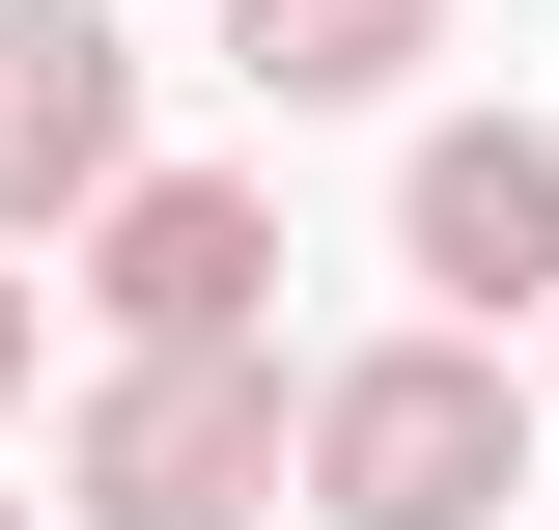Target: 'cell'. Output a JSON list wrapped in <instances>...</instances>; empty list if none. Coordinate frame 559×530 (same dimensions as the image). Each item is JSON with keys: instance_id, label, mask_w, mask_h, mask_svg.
I'll list each match as a JSON object with an SVG mask.
<instances>
[{"instance_id": "3957f363", "label": "cell", "mask_w": 559, "mask_h": 530, "mask_svg": "<svg viewBox=\"0 0 559 530\" xmlns=\"http://www.w3.org/2000/svg\"><path fill=\"white\" fill-rule=\"evenodd\" d=\"M84 308L112 335H252L280 308V196L252 168H112L84 196Z\"/></svg>"}, {"instance_id": "5b68a950", "label": "cell", "mask_w": 559, "mask_h": 530, "mask_svg": "<svg viewBox=\"0 0 559 530\" xmlns=\"http://www.w3.org/2000/svg\"><path fill=\"white\" fill-rule=\"evenodd\" d=\"M392 252L448 279V335H503V308H559V140H532V112H448V140L392 168Z\"/></svg>"}, {"instance_id": "52a82bcc", "label": "cell", "mask_w": 559, "mask_h": 530, "mask_svg": "<svg viewBox=\"0 0 559 530\" xmlns=\"http://www.w3.org/2000/svg\"><path fill=\"white\" fill-rule=\"evenodd\" d=\"M28 335H57V308H28V252H0V392H28Z\"/></svg>"}, {"instance_id": "277c9868", "label": "cell", "mask_w": 559, "mask_h": 530, "mask_svg": "<svg viewBox=\"0 0 559 530\" xmlns=\"http://www.w3.org/2000/svg\"><path fill=\"white\" fill-rule=\"evenodd\" d=\"M112 168H140V28L112 0H0V252L84 224Z\"/></svg>"}, {"instance_id": "8992f818", "label": "cell", "mask_w": 559, "mask_h": 530, "mask_svg": "<svg viewBox=\"0 0 559 530\" xmlns=\"http://www.w3.org/2000/svg\"><path fill=\"white\" fill-rule=\"evenodd\" d=\"M448 57V0H224V84L252 112H364V84Z\"/></svg>"}, {"instance_id": "7a4b0ae2", "label": "cell", "mask_w": 559, "mask_h": 530, "mask_svg": "<svg viewBox=\"0 0 559 530\" xmlns=\"http://www.w3.org/2000/svg\"><path fill=\"white\" fill-rule=\"evenodd\" d=\"M308 474V392H280L252 335H112V392H84V530H252Z\"/></svg>"}, {"instance_id": "6da1fadb", "label": "cell", "mask_w": 559, "mask_h": 530, "mask_svg": "<svg viewBox=\"0 0 559 530\" xmlns=\"http://www.w3.org/2000/svg\"><path fill=\"white\" fill-rule=\"evenodd\" d=\"M532 503V363L503 335H364L308 392V530H503Z\"/></svg>"}, {"instance_id": "ba28073f", "label": "cell", "mask_w": 559, "mask_h": 530, "mask_svg": "<svg viewBox=\"0 0 559 530\" xmlns=\"http://www.w3.org/2000/svg\"><path fill=\"white\" fill-rule=\"evenodd\" d=\"M0 530H28V503H0Z\"/></svg>"}]
</instances>
